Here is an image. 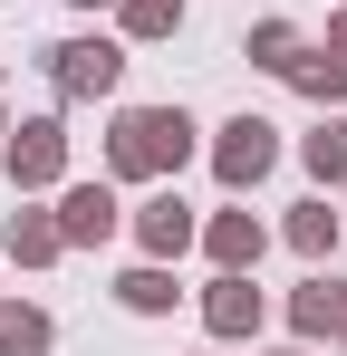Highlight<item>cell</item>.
I'll return each instance as SVG.
<instances>
[{
  "instance_id": "6da1fadb",
  "label": "cell",
  "mask_w": 347,
  "mask_h": 356,
  "mask_svg": "<svg viewBox=\"0 0 347 356\" xmlns=\"http://www.w3.org/2000/svg\"><path fill=\"white\" fill-rule=\"evenodd\" d=\"M183 135H193L183 116H125V125H116V164H125V174H155V164H183Z\"/></svg>"
},
{
  "instance_id": "7a4b0ae2",
  "label": "cell",
  "mask_w": 347,
  "mask_h": 356,
  "mask_svg": "<svg viewBox=\"0 0 347 356\" xmlns=\"http://www.w3.org/2000/svg\"><path fill=\"white\" fill-rule=\"evenodd\" d=\"M58 87H68V97H97V87H116V49H107V39L58 49Z\"/></svg>"
},
{
  "instance_id": "3957f363",
  "label": "cell",
  "mask_w": 347,
  "mask_h": 356,
  "mask_svg": "<svg viewBox=\"0 0 347 356\" xmlns=\"http://www.w3.org/2000/svg\"><path fill=\"white\" fill-rule=\"evenodd\" d=\"M261 174H270V125L241 116V125L222 135V183H261Z\"/></svg>"
},
{
  "instance_id": "277c9868",
  "label": "cell",
  "mask_w": 347,
  "mask_h": 356,
  "mask_svg": "<svg viewBox=\"0 0 347 356\" xmlns=\"http://www.w3.org/2000/svg\"><path fill=\"white\" fill-rule=\"evenodd\" d=\"M10 164H20V183H49V174H58V125H20Z\"/></svg>"
},
{
  "instance_id": "5b68a950",
  "label": "cell",
  "mask_w": 347,
  "mask_h": 356,
  "mask_svg": "<svg viewBox=\"0 0 347 356\" xmlns=\"http://www.w3.org/2000/svg\"><path fill=\"white\" fill-rule=\"evenodd\" d=\"M0 347H10V356L49 347V318H39V308H0Z\"/></svg>"
},
{
  "instance_id": "8992f818",
  "label": "cell",
  "mask_w": 347,
  "mask_h": 356,
  "mask_svg": "<svg viewBox=\"0 0 347 356\" xmlns=\"http://www.w3.org/2000/svg\"><path fill=\"white\" fill-rule=\"evenodd\" d=\"M107 212H116L107 193H68V241H97V232H107Z\"/></svg>"
},
{
  "instance_id": "52a82bcc",
  "label": "cell",
  "mask_w": 347,
  "mask_h": 356,
  "mask_svg": "<svg viewBox=\"0 0 347 356\" xmlns=\"http://www.w3.org/2000/svg\"><path fill=\"white\" fill-rule=\"evenodd\" d=\"M251 318H261V298L241 289V280H222L213 289V327H251Z\"/></svg>"
},
{
  "instance_id": "ba28073f",
  "label": "cell",
  "mask_w": 347,
  "mask_h": 356,
  "mask_svg": "<svg viewBox=\"0 0 347 356\" xmlns=\"http://www.w3.org/2000/svg\"><path fill=\"white\" fill-rule=\"evenodd\" d=\"M145 241H155V250H183V241H193L183 202H155V212H145Z\"/></svg>"
},
{
  "instance_id": "9c48e42d",
  "label": "cell",
  "mask_w": 347,
  "mask_h": 356,
  "mask_svg": "<svg viewBox=\"0 0 347 356\" xmlns=\"http://www.w3.org/2000/svg\"><path fill=\"white\" fill-rule=\"evenodd\" d=\"M213 250H222L231 270H241V260H251V250H261V222H241V212H231L222 232H213Z\"/></svg>"
},
{
  "instance_id": "30bf717a",
  "label": "cell",
  "mask_w": 347,
  "mask_h": 356,
  "mask_svg": "<svg viewBox=\"0 0 347 356\" xmlns=\"http://www.w3.org/2000/svg\"><path fill=\"white\" fill-rule=\"evenodd\" d=\"M309 164H318V174H347V125H318V135H309Z\"/></svg>"
},
{
  "instance_id": "8fae6325",
  "label": "cell",
  "mask_w": 347,
  "mask_h": 356,
  "mask_svg": "<svg viewBox=\"0 0 347 356\" xmlns=\"http://www.w3.org/2000/svg\"><path fill=\"white\" fill-rule=\"evenodd\" d=\"M10 250H29V260H49V250H58V232H49V222H10Z\"/></svg>"
},
{
  "instance_id": "7c38bea8",
  "label": "cell",
  "mask_w": 347,
  "mask_h": 356,
  "mask_svg": "<svg viewBox=\"0 0 347 356\" xmlns=\"http://www.w3.org/2000/svg\"><path fill=\"white\" fill-rule=\"evenodd\" d=\"M125 298H135V308H164L174 289H164V270H135V280H125Z\"/></svg>"
},
{
  "instance_id": "4fadbf2b",
  "label": "cell",
  "mask_w": 347,
  "mask_h": 356,
  "mask_svg": "<svg viewBox=\"0 0 347 356\" xmlns=\"http://www.w3.org/2000/svg\"><path fill=\"white\" fill-rule=\"evenodd\" d=\"M125 19H135V29H174V0H135Z\"/></svg>"
},
{
  "instance_id": "5bb4252c",
  "label": "cell",
  "mask_w": 347,
  "mask_h": 356,
  "mask_svg": "<svg viewBox=\"0 0 347 356\" xmlns=\"http://www.w3.org/2000/svg\"><path fill=\"white\" fill-rule=\"evenodd\" d=\"M338 49H347V19H338Z\"/></svg>"
}]
</instances>
